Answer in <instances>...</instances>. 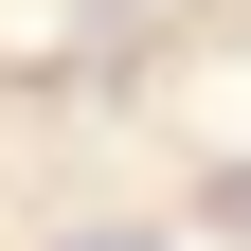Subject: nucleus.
<instances>
[{"mask_svg":"<svg viewBox=\"0 0 251 251\" xmlns=\"http://www.w3.org/2000/svg\"><path fill=\"white\" fill-rule=\"evenodd\" d=\"M215 215H233V233H251V179H233V198H215Z\"/></svg>","mask_w":251,"mask_h":251,"instance_id":"f03ea898","label":"nucleus"},{"mask_svg":"<svg viewBox=\"0 0 251 251\" xmlns=\"http://www.w3.org/2000/svg\"><path fill=\"white\" fill-rule=\"evenodd\" d=\"M72 251H162V233H72Z\"/></svg>","mask_w":251,"mask_h":251,"instance_id":"f257e3e1","label":"nucleus"}]
</instances>
